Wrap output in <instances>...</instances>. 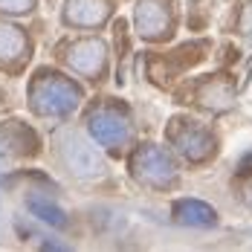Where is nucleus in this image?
Wrapping results in <instances>:
<instances>
[{
  "mask_svg": "<svg viewBox=\"0 0 252 252\" xmlns=\"http://www.w3.org/2000/svg\"><path fill=\"white\" fill-rule=\"evenodd\" d=\"M29 206H32V212H35L38 218L50 220V223H55V226H64V218H61V212H58V209H52V206H44V203H38V200H32Z\"/></svg>",
  "mask_w": 252,
  "mask_h": 252,
  "instance_id": "f257e3e1",
  "label": "nucleus"
}]
</instances>
